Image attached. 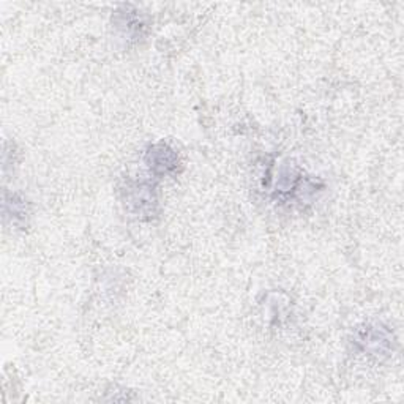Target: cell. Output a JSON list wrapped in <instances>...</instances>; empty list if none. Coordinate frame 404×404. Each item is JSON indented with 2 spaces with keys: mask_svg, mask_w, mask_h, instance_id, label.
I'll list each match as a JSON object with an SVG mask.
<instances>
[{
  "mask_svg": "<svg viewBox=\"0 0 404 404\" xmlns=\"http://www.w3.org/2000/svg\"><path fill=\"white\" fill-rule=\"evenodd\" d=\"M145 161L147 165L150 166V170L157 174H167L176 171L179 165L176 152L166 144H157L150 147L145 155Z\"/></svg>",
  "mask_w": 404,
  "mask_h": 404,
  "instance_id": "cell-1",
  "label": "cell"
},
{
  "mask_svg": "<svg viewBox=\"0 0 404 404\" xmlns=\"http://www.w3.org/2000/svg\"><path fill=\"white\" fill-rule=\"evenodd\" d=\"M390 335L378 327H367L365 332L359 338V343L365 346L367 351H373L374 354H386L390 349Z\"/></svg>",
  "mask_w": 404,
  "mask_h": 404,
  "instance_id": "cell-2",
  "label": "cell"
},
{
  "mask_svg": "<svg viewBox=\"0 0 404 404\" xmlns=\"http://www.w3.org/2000/svg\"><path fill=\"white\" fill-rule=\"evenodd\" d=\"M133 198L130 204L134 206L138 212H144L145 207L152 210L153 204H155V198L150 191V186H145V185H139L136 188H133Z\"/></svg>",
  "mask_w": 404,
  "mask_h": 404,
  "instance_id": "cell-3",
  "label": "cell"
}]
</instances>
